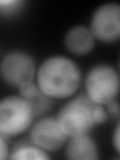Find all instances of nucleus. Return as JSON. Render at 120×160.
Returning a JSON list of instances; mask_svg holds the SVG:
<instances>
[{"mask_svg": "<svg viewBox=\"0 0 120 160\" xmlns=\"http://www.w3.org/2000/svg\"><path fill=\"white\" fill-rule=\"evenodd\" d=\"M8 158L13 160H47L50 156L46 151L33 143H22L13 148Z\"/></svg>", "mask_w": 120, "mask_h": 160, "instance_id": "obj_11", "label": "nucleus"}, {"mask_svg": "<svg viewBox=\"0 0 120 160\" xmlns=\"http://www.w3.org/2000/svg\"><path fill=\"white\" fill-rule=\"evenodd\" d=\"M8 146L6 143V140H5L4 136L2 134H0V160H4L8 158Z\"/></svg>", "mask_w": 120, "mask_h": 160, "instance_id": "obj_14", "label": "nucleus"}, {"mask_svg": "<svg viewBox=\"0 0 120 160\" xmlns=\"http://www.w3.org/2000/svg\"><path fill=\"white\" fill-rule=\"evenodd\" d=\"M34 113L28 102L20 95L0 99V134L15 136L30 128Z\"/></svg>", "mask_w": 120, "mask_h": 160, "instance_id": "obj_3", "label": "nucleus"}, {"mask_svg": "<svg viewBox=\"0 0 120 160\" xmlns=\"http://www.w3.org/2000/svg\"><path fill=\"white\" fill-rule=\"evenodd\" d=\"M18 89L19 95L28 102L34 115L44 114L50 109L51 99L41 92L36 82H34L33 80L21 84Z\"/></svg>", "mask_w": 120, "mask_h": 160, "instance_id": "obj_10", "label": "nucleus"}, {"mask_svg": "<svg viewBox=\"0 0 120 160\" xmlns=\"http://www.w3.org/2000/svg\"><path fill=\"white\" fill-rule=\"evenodd\" d=\"M89 30L95 39L112 43L120 37V6L109 2L100 5L93 12Z\"/></svg>", "mask_w": 120, "mask_h": 160, "instance_id": "obj_6", "label": "nucleus"}, {"mask_svg": "<svg viewBox=\"0 0 120 160\" xmlns=\"http://www.w3.org/2000/svg\"><path fill=\"white\" fill-rule=\"evenodd\" d=\"M95 38L88 27L83 25H75L66 32L64 44L67 50L75 55H85L94 47Z\"/></svg>", "mask_w": 120, "mask_h": 160, "instance_id": "obj_8", "label": "nucleus"}, {"mask_svg": "<svg viewBox=\"0 0 120 160\" xmlns=\"http://www.w3.org/2000/svg\"><path fill=\"white\" fill-rule=\"evenodd\" d=\"M30 127V141L46 152L58 150L67 140L54 117H42Z\"/></svg>", "mask_w": 120, "mask_h": 160, "instance_id": "obj_7", "label": "nucleus"}, {"mask_svg": "<svg viewBox=\"0 0 120 160\" xmlns=\"http://www.w3.org/2000/svg\"><path fill=\"white\" fill-rule=\"evenodd\" d=\"M65 154L71 160H95L99 158L98 146L89 134L70 138Z\"/></svg>", "mask_w": 120, "mask_h": 160, "instance_id": "obj_9", "label": "nucleus"}, {"mask_svg": "<svg viewBox=\"0 0 120 160\" xmlns=\"http://www.w3.org/2000/svg\"><path fill=\"white\" fill-rule=\"evenodd\" d=\"M36 84L50 99H64L73 95L81 82V72L72 59L62 55L46 58L36 69Z\"/></svg>", "mask_w": 120, "mask_h": 160, "instance_id": "obj_1", "label": "nucleus"}, {"mask_svg": "<svg viewBox=\"0 0 120 160\" xmlns=\"http://www.w3.org/2000/svg\"><path fill=\"white\" fill-rule=\"evenodd\" d=\"M120 126H119V123H117L116 127H115V130L113 132V145H114V148L116 150V152H119L120 150V144H119V137H120Z\"/></svg>", "mask_w": 120, "mask_h": 160, "instance_id": "obj_15", "label": "nucleus"}, {"mask_svg": "<svg viewBox=\"0 0 120 160\" xmlns=\"http://www.w3.org/2000/svg\"><path fill=\"white\" fill-rule=\"evenodd\" d=\"M36 74V65L32 56L22 50H12L2 58L0 63V76L10 86L32 81Z\"/></svg>", "mask_w": 120, "mask_h": 160, "instance_id": "obj_5", "label": "nucleus"}, {"mask_svg": "<svg viewBox=\"0 0 120 160\" xmlns=\"http://www.w3.org/2000/svg\"><path fill=\"white\" fill-rule=\"evenodd\" d=\"M105 106H106L105 109H106L108 114H111L113 116H116V117L119 116V104L116 101V99L109 101L108 103L105 104Z\"/></svg>", "mask_w": 120, "mask_h": 160, "instance_id": "obj_13", "label": "nucleus"}, {"mask_svg": "<svg viewBox=\"0 0 120 160\" xmlns=\"http://www.w3.org/2000/svg\"><path fill=\"white\" fill-rule=\"evenodd\" d=\"M86 96L92 102L105 105L116 99L119 92V75L108 64H97L89 70L85 78Z\"/></svg>", "mask_w": 120, "mask_h": 160, "instance_id": "obj_4", "label": "nucleus"}, {"mask_svg": "<svg viewBox=\"0 0 120 160\" xmlns=\"http://www.w3.org/2000/svg\"><path fill=\"white\" fill-rule=\"evenodd\" d=\"M22 0H0V13L4 15H12L17 13L24 5Z\"/></svg>", "mask_w": 120, "mask_h": 160, "instance_id": "obj_12", "label": "nucleus"}, {"mask_svg": "<svg viewBox=\"0 0 120 160\" xmlns=\"http://www.w3.org/2000/svg\"><path fill=\"white\" fill-rule=\"evenodd\" d=\"M96 105L86 95H78L59 109L55 118L67 138L89 134L96 125L94 118Z\"/></svg>", "mask_w": 120, "mask_h": 160, "instance_id": "obj_2", "label": "nucleus"}]
</instances>
